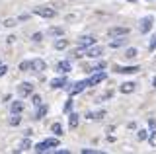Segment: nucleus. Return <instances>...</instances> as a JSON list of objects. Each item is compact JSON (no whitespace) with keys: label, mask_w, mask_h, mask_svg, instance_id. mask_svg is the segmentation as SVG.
<instances>
[{"label":"nucleus","mask_w":156,"mask_h":154,"mask_svg":"<svg viewBox=\"0 0 156 154\" xmlns=\"http://www.w3.org/2000/svg\"><path fill=\"white\" fill-rule=\"evenodd\" d=\"M152 16H146V18H143L140 20V26H139V30H140V33H148L150 30H152Z\"/></svg>","instance_id":"39448f33"},{"label":"nucleus","mask_w":156,"mask_h":154,"mask_svg":"<svg viewBox=\"0 0 156 154\" xmlns=\"http://www.w3.org/2000/svg\"><path fill=\"white\" fill-rule=\"evenodd\" d=\"M45 68H47V65H45V61H43V59H33V61H31V70L43 72Z\"/></svg>","instance_id":"1a4fd4ad"},{"label":"nucleus","mask_w":156,"mask_h":154,"mask_svg":"<svg viewBox=\"0 0 156 154\" xmlns=\"http://www.w3.org/2000/svg\"><path fill=\"white\" fill-rule=\"evenodd\" d=\"M20 121H22V119H20V113H14V117L10 119V125H12V127L14 125H20Z\"/></svg>","instance_id":"cd10ccee"},{"label":"nucleus","mask_w":156,"mask_h":154,"mask_svg":"<svg viewBox=\"0 0 156 154\" xmlns=\"http://www.w3.org/2000/svg\"><path fill=\"white\" fill-rule=\"evenodd\" d=\"M10 109H12V113H22L23 111V103L22 102H12Z\"/></svg>","instance_id":"f3484780"},{"label":"nucleus","mask_w":156,"mask_h":154,"mask_svg":"<svg viewBox=\"0 0 156 154\" xmlns=\"http://www.w3.org/2000/svg\"><path fill=\"white\" fill-rule=\"evenodd\" d=\"M154 88H156V76H154Z\"/></svg>","instance_id":"e433bc0d"},{"label":"nucleus","mask_w":156,"mask_h":154,"mask_svg":"<svg viewBox=\"0 0 156 154\" xmlns=\"http://www.w3.org/2000/svg\"><path fill=\"white\" fill-rule=\"evenodd\" d=\"M129 2H135V0H129Z\"/></svg>","instance_id":"4c0bfd02"},{"label":"nucleus","mask_w":156,"mask_h":154,"mask_svg":"<svg viewBox=\"0 0 156 154\" xmlns=\"http://www.w3.org/2000/svg\"><path fill=\"white\" fill-rule=\"evenodd\" d=\"M57 70L61 72V74H66V72H70V62L68 61H61L57 65Z\"/></svg>","instance_id":"f8f14e48"},{"label":"nucleus","mask_w":156,"mask_h":154,"mask_svg":"<svg viewBox=\"0 0 156 154\" xmlns=\"http://www.w3.org/2000/svg\"><path fill=\"white\" fill-rule=\"evenodd\" d=\"M31 90H33V86L29 84V82H22L18 86V96L20 98H26V96H31Z\"/></svg>","instance_id":"423d86ee"},{"label":"nucleus","mask_w":156,"mask_h":154,"mask_svg":"<svg viewBox=\"0 0 156 154\" xmlns=\"http://www.w3.org/2000/svg\"><path fill=\"white\" fill-rule=\"evenodd\" d=\"M148 49H150V51L156 49V35H152V39H150V43H148Z\"/></svg>","instance_id":"2f4dec72"},{"label":"nucleus","mask_w":156,"mask_h":154,"mask_svg":"<svg viewBox=\"0 0 156 154\" xmlns=\"http://www.w3.org/2000/svg\"><path fill=\"white\" fill-rule=\"evenodd\" d=\"M70 109H72V100H68V102L65 103V107H62V111H65V113H70Z\"/></svg>","instance_id":"7c9ffc66"},{"label":"nucleus","mask_w":156,"mask_h":154,"mask_svg":"<svg viewBox=\"0 0 156 154\" xmlns=\"http://www.w3.org/2000/svg\"><path fill=\"white\" fill-rule=\"evenodd\" d=\"M135 82H125V84H121V94H131V92H135Z\"/></svg>","instance_id":"4468645a"},{"label":"nucleus","mask_w":156,"mask_h":154,"mask_svg":"<svg viewBox=\"0 0 156 154\" xmlns=\"http://www.w3.org/2000/svg\"><path fill=\"white\" fill-rule=\"evenodd\" d=\"M82 154H100L98 150H92V148H86V150H82Z\"/></svg>","instance_id":"f704fd0d"},{"label":"nucleus","mask_w":156,"mask_h":154,"mask_svg":"<svg viewBox=\"0 0 156 154\" xmlns=\"http://www.w3.org/2000/svg\"><path fill=\"white\" fill-rule=\"evenodd\" d=\"M123 43H125V39H115V41L109 43V47H113V49H115V47H121Z\"/></svg>","instance_id":"c756f323"},{"label":"nucleus","mask_w":156,"mask_h":154,"mask_svg":"<svg viewBox=\"0 0 156 154\" xmlns=\"http://www.w3.org/2000/svg\"><path fill=\"white\" fill-rule=\"evenodd\" d=\"M66 47H68V41H66V39H62V35H61V37H58V39L55 41V49L61 51V49H66Z\"/></svg>","instance_id":"dca6fc26"},{"label":"nucleus","mask_w":156,"mask_h":154,"mask_svg":"<svg viewBox=\"0 0 156 154\" xmlns=\"http://www.w3.org/2000/svg\"><path fill=\"white\" fill-rule=\"evenodd\" d=\"M104 53V49L101 47H98V45H92V47H88V51H86V57H90V59H98V57Z\"/></svg>","instance_id":"6e6552de"},{"label":"nucleus","mask_w":156,"mask_h":154,"mask_svg":"<svg viewBox=\"0 0 156 154\" xmlns=\"http://www.w3.org/2000/svg\"><path fill=\"white\" fill-rule=\"evenodd\" d=\"M29 68H31V61H23V62H20V70H22V72H27Z\"/></svg>","instance_id":"b1692460"},{"label":"nucleus","mask_w":156,"mask_h":154,"mask_svg":"<svg viewBox=\"0 0 156 154\" xmlns=\"http://www.w3.org/2000/svg\"><path fill=\"white\" fill-rule=\"evenodd\" d=\"M33 12H35L37 16H41V18H55L57 16V12L53 10V8H49V6H37V8H33Z\"/></svg>","instance_id":"f03ea898"},{"label":"nucleus","mask_w":156,"mask_h":154,"mask_svg":"<svg viewBox=\"0 0 156 154\" xmlns=\"http://www.w3.org/2000/svg\"><path fill=\"white\" fill-rule=\"evenodd\" d=\"M57 144H58L57 138H47L45 142H39V144H37L35 150H37V152H47V148H49V146H57Z\"/></svg>","instance_id":"0eeeda50"},{"label":"nucleus","mask_w":156,"mask_h":154,"mask_svg":"<svg viewBox=\"0 0 156 154\" xmlns=\"http://www.w3.org/2000/svg\"><path fill=\"white\" fill-rule=\"evenodd\" d=\"M31 103L35 105V107H39V105L43 103V102H41V96H37V94H35V96H31Z\"/></svg>","instance_id":"a878e982"},{"label":"nucleus","mask_w":156,"mask_h":154,"mask_svg":"<svg viewBox=\"0 0 156 154\" xmlns=\"http://www.w3.org/2000/svg\"><path fill=\"white\" fill-rule=\"evenodd\" d=\"M68 127H70V129L78 127V115L76 113H70V117H68Z\"/></svg>","instance_id":"6ab92c4d"},{"label":"nucleus","mask_w":156,"mask_h":154,"mask_svg":"<svg viewBox=\"0 0 156 154\" xmlns=\"http://www.w3.org/2000/svg\"><path fill=\"white\" fill-rule=\"evenodd\" d=\"M29 148H31V138L26 137V138L22 141V144H20V150H29Z\"/></svg>","instance_id":"aec40b11"},{"label":"nucleus","mask_w":156,"mask_h":154,"mask_svg":"<svg viewBox=\"0 0 156 154\" xmlns=\"http://www.w3.org/2000/svg\"><path fill=\"white\" fill-rule=\"evenodd\" d=\"M135 57H136V49H133V47H131V49L125 51V59H135Z\"/></svg>","instance_id":"393cba45"},{"label":"nucleus","mask_w":156,"mask_h":154,"mask_svg":"<svg viewBox=\"0 0 156 154\" xmlns=\"http://www.w3.org/2000/svg\"><path fill=\"white\" fill-rule=\"evenodd\" d=\"M90 121H100V119H104L105 117V111H96V113H88L86 115Z\"/></svg>","instance_id":"2eb2a0df"},{"label":"nucleus","mask_w":156,"mask_h":154,"mask_svg":"<svg viewBox=\"0 0 156 154\" xmlns=\"http://www.w3.org/2000/svg\"><path fill=\"white\" fill-rule=\"evenodd\" d=\"M105 72H98V74H94L90 80H88V86H96V84H100V82H104L105 80Z\"/></svg>","instance_id":"9d476101"},{"label":"nucleus","mask_w":156,"mask_h":154,"mask_svg":"<svg viewBox=\"0 0 156 154\" xmlns=\"http://www.w3.org/2000/svg\"><path fill=\"white\" fill-rule=\"evenodd\" d=\"M148 125H150V129H156V119H150Z\"/></svg>","instance_id":"c9c22d12"},{"label":"nucleus","mask_w":156,"mask_h":154,"mask_svg":"<svg viewBox=\"0 0 156 154\" xmlns=\"http://www.w3.org/2000/svg\"><path fill=\"white\" fill-rule=\"evenodd\" d=\"M148 142H150V146H154V148H156V131L148 135Z\"/></svg>","instance_id":"c85d7f7f"},{"label":"nucleus","mask_w":156,"mask_h":154,"mask_svg":"<svg viewBox=\"0 0 156 154\" xmlns=\"http://www.w3.org/2000/svg\"><path fill=\"white\" fill-rule=\"evenodd\" d=\"M107 35H109V37H125V35H129V27H121V26L109 27Z\"/></svg>","instance_id":"7ed1b4c3"},{"label":"nucleus","mask_w":156,"mask_h":154,"mask_svg":"<svg viewBox=\"0 0 156 154\" xmlns=\"http://www.w3.org/2000/svg\"><path fill=\"white\" fill-rule=\"evenodd\" d=\"M139 70H140L139 66H117L115 68V72H119V74H135Z\"/></svg>","instance_id":"9b49d317"},{"label":"nucleus","mask_w":156,"mask_h":154,"mask_svg":"<svg viewBox=\"0 0 156 154\" xmlns=\"http://www.w3.org/2000/svg\"><path fill=\"white\" fill-rule=\"evenodd\" d=\"M136 138H139V141H146V138H148V131H146V129H139V131H136Z\"/></svg>","instance_id":"4be33fe9"},{"label":"nucleus","mask_w":156,"mask_h":154,"mask_svg":"<svg viewBox=\"0 0 156 154\" xmlns=\"http://www.w3.org/2000/svg\"><path fill=\"white\" fill-rule=\"evenodd\" d=\"M35 43H39V41H43V33H33V37H31Z\"/></svg>","instance_id":"473e14b6"},{"label":"nucleus","mask_w":156,"mask_h":154,"mask_svg":"<svg viewBox=\"0 0 156 154\" xmlns=\"http://www.w3.org/2000/svg\"><path fill=\"white\" fill-rule=\"evenodd\" d=\"M86 86H88V80H82V82H76V84H72V86H65V88H66V92L70 94V96H76V94L84 92Z\"/></svg>","instance_id":"f257e3e1"},{"label":"nucleus","mask_w":156,"mask_h":154,"mask_svg":"<svg viewBox=\"0 0 156 154\" xmlns=\"http://www.w3.org/2000/svg\"><path fill=\"white\" fill-rule=\"evenodd\" d=\"M45 113H47V105L41 103V105H39V109H37V113H35V119H41Z\"/></svg>","instance_id":"5701e85b"},{"label":"nucleus","mask_w":156,"mask_h":154,"mask_svg":"<svg viewBox=\"0 0 156 154\" xmlns=\"http://www.w3.org/2000/svg\"><path fill=\"white\" fill-rule=\"evenodd\" d=\"M51 131L55 133L57 137H61V135H62V125H61V123H53V125H51Z\"/></svg>","instance_id":"412c9836"},{"label":"nucleus","mask_w":156,"mask_h":154,"mask_svg":"<svg viewBox=\"0 0 156 154\" xmlns=\"http://www.w3.org/2000/svg\"><path fill=\"white\" fill-rule=\"evenodd\" d=\"M6 72H8V66L6 65H0V76H4Z\"/></svg>","instance_id":"72a5a7b5"},{"label":"nucleus","mask_w":156,"mask_h":154,"mask_svg":"<svg viewBox=\"0 0 156 154\" xmlns=\"http://www.w3.org/2000/svg\"><path fill=\"white\" fill-rule=\"evenodd\" d=\"M96 43V37L94 35H84L78 39V49H88V47H92Z\"/></svg>","instance_id":"20e7f679"},{"label":"nucleus","mask_w":156,"mask_h":154,"mask_svg":"<svg viewBox=\"0 0 156 154\" xmlns=\"http://www.w3.org/2000/svg\"><path fill=\"white\" fill-rule=\"evenodd\" d=\"M18 23V20H14V18H8V20H4V26L6 27H14Z\"/></svg>","instance_id":"bb28decb"},{"label":"nucleus","mask_w":156,"mask_h":154,"mask_svg":"<svg viewBox=\"0 0 156 154\" xmlns=\"http://www.w3.org/2000/svg\"><path fill=\"white\" fill-rule=\"evenodd\" d=\"M65 86H66V78H65V76L51 80V88H65Z\"/></svg>","instance_id":"ddd939ff"},{"label":"nucleus","mask_w":156,"mask_h":154,"mask_svg":"<svg viewBox=\"0 0 156 154\" xmlns=\"http://www.w3.org/2000/svg\"><path fill=\"white\" fill-rule=\"evenodd\" d=\"M47 35H51V37H61V35H62V27H51V30H47Z\"/></svg>","instance_id":"a211bd4d"}]
</instances>
